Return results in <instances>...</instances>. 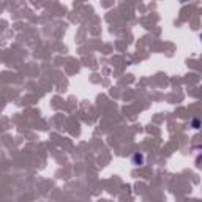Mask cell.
I'll list each match as a JSON object with an SVG mask.
<instances>
[{"instance_id": "cell-1", "label": "cell", "mask_w": 202, "mask_h": 202, "mask_svg": "<svg viewBox=\"0 0 202 202\" xmlns=\"http://www.w3.org/2000/svg\"><path fill=\"white\" fill-rule=\"evenodd\" d=\"M131 163H133L134 166H141V164L144 163V155H141V153H134V155H133V158H131Z\"/></svg>"}, {"instance_id": "cell-2", "label": "cell", "mask_w": 202, "mask_h": 202, "mask_svg": "<svg viewBox=\"0 0 202 202\" xmlns=\"http://www.w3.org/2000/svg\"><path fill=\"white\" fill-rule=\"evenodd\" d=\"M193 125H194V128H199V120H194Z\"/></svg>"}, {"instance_id": "cell-3", "label": "cell", "mask_w": 202, "mask_h": 202, "mask_svg": "<svg viewBox=\"0 0 202 202\" xmlns=\"http://www.w3.org/2000/svg\"><path fill=\"white\" fill-rule=\"evenodd\" d=\"M200 38H202V35H200Z\"/></svg>"}]
</instances>
